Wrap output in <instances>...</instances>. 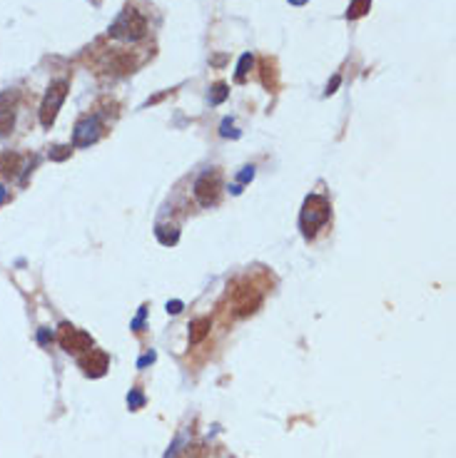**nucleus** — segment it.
Instances as JSON below:
<instances>
[{"label":"nucleus","instance_id":"obj_22","mask_svg":"<svg viewBox=\"0 0 456 458\" xmlns=\"http://www.w3.org/2000/svg\"><path fill=\"white\" fill-rule=\"evenodd\" d=\"M5 199H8V190H5V187H3V185H0V205H3Z\"/></svg>","mask_w":456,"mask_h":458},{"label":"nucleus","instance_id":"obj_13","mask_svg":"<svg viewBox=\"0 0 456 458\" xmlns=\"http://www.w3.org/2000/svg\"><path fill=\"white\" fill-rule=\"evenodd\" d=\"M369 8H372V0H352V3H349V10H346V18L357 21V18L369 13Z\"/></svg>","mask_w":456,"mask_h":458},{"label":"nucleus","instance_id":"obj_14","mask_svg":"<svg viewBox=\"0 0 456 458\" xmlns=\"http://www.w3.org/2000/svg\"><path fill=\"white\" fill-rule=\"evenodd\" d=\"M229 95V90H227V85H225V82H217V85H214L212 88V95H210V103L212 105H220L222 100H225V97Z\"/></svg>","mask_w":456,"mask_h":458},{"label":"nucleus","instance_id":"obj_12","mask_svg":"<svg viewBox=\"0 0 456 458\" xmlns=\"http://www.w3.org/2000/svg\"><path fill=\"white\" fill-rule=\"evenodd\" d=\"M155 234H157L160 244H165V246L177 244V240H180V229H177L175 225H157Z\"/></svg>","mask_w":456,"mask_h":458},{"label":"nucleus","instance_id":"obj_17","mask_svg":"<svg viewBox=\"0 0 456 458\" xmlns=\"http://www.w3.org/2000/svg\"><path fill=\"white\" fill-rule=\"evenodd\" d=\"M65 157H70V147H55V150L50 152V160H55V162H60Z\"/></svg>","mask_w":456,"mask_h":458},{"label":"nucleus","instance_id":"obj_15","mask_svg":"<svg viewBox=\"0 0 456 458\" xmlns=\"http://www.w3.org/2000/svg\"><path fill=\"white\" fill-rule=\"evenodd\" d=\"M252 62H255V60H252V55H249V53H244L242 58H240V65H237V80H240V82H242L244 75L249 73Z\"/></svg>","mask_w":456,"mask_h":458},{"label":"nucleus","instance_id":"obj_2","mask_svg":"<svg viewBox=\"0 0 456 458\" xmlns=\"http://www.w3.org/2000/svg\"><path fill=\"white\" fill-rule=\"evenodd\" d=\"M145 33H147V21L138 13V10H132V8H127L118 21L112 23L110 30H107L110 38H118V40H125V42L142 40Z\"/></svg>","mask_w":456,"mask_h":458},{"label":"nucleus","instance_id":"obj_6","mask_svg":"<svg viewBox=\"0 0 456 458\" xmlns=\"http://www.w3.org/2000/svg\"><path fill=\"white\" fill-rule=\"evenodd\" d=\"M262 304V294L257 292L252 284H242L235 292V311L237 316H249L252 311H257V307Z\"/></svg>","mask_w":456,"mask_h":458},{"label":"nucleus","instance_id":"obj_21","mask_svg":"<svg viewBox=\"0 0 456 458\" xmlns=\"http://www.w3.org/2000/svg\"><path fill=\"white\" fill-rule=\"evenodd\" d=\"M150 361H155V354H147V356H142V359H140V364H138V366H140V369H142V366H147V364H150Z\"/></svg>","mask_w":456,"mask_h":458},{"label":"nucleus","instance_id":"obj_11","mask_svg":"<svg viewBox=\"0 0 456 458\" xmlns=\"http://www.w3.org/2000/svg\"><path fill=\"white\" fill-rule=\"evenodd\" d=\"M210 329H212V322H210V319H194V322L190 324V344L205 342V336L210 334Z\"/></svg>","mask_w":456,"mask_h":458},{"label":"nucleus","instance_id":"obj_19","mask_svg":"<svg viewBox=\"0 0 456 458\" xmlns=\"http://www.w3.org/2000/svg\"><path fill=\"white\" fill-rule=\"evenodd\" d=\"M252 177H255V167H244V172L240 175V182H249Z\"/></svg>","mask_w":456,"mask_h":458},{"label":"nucleus","instance_id":"obj_18","mask_svg":"<svg viewBox=\"0 0 456 458\" xmlns=\"http://www.w3.org/2000/svg\"><path fill=\"white\" fill-rule=\"evenodd\" d=\"M339 82H342V77L339 75H334L332 77V82L327 85V90H325V95H332V92H337V88H339Z\"/></svg>","mask_w":456,"mask_h":458},{"label":"nucleus","instance_id":"obj_20","mask_svg":"<svg viewBox=\"0 0 456 458\" xmlns=\"http://www.w3.org/2000/svg\"><path fill=\"white\" fill-rule=\"evenodd\" d=\"M167 311H170V314H180V311H182V301H170V304H167Z\"/></svg>","mask_w":456,"mask_h":458},{"label":"nucleus","instance_id":"obj_8","mask_svg":"<svg viewBox=\"0 0 456 458\" xmlns=\"http://www.w3.org/2000/svg\"><path fill=\"white\" fill-rule=\"evenodd\" d=\"M100 130H103V125L97 117H85L77 123L75 132H73V142H75V147H90L92 142H97Z\"/></svg>","mask_w":456,"mask_h":458},{"label":"nucleus","instance_id":"obj_7","mask_svg":"<svg viewBox=\"0 0 456 458\" xmlns=\"http://www.w3.org/2000/svg\"><path fill=\"white\" fill-rule=\"evenodd\" d=\"M80 369H83L90 379H100V377H105V371L110 369V359H107L105 351L90 349L80 356Z\"/></svg>","mask_w":456,"mask_h":458},{"label":"nucleus","instance_id":"obj_3","mask_svg":"<svg viewBox=\"0 0 456 458\" xmlns=\"http://www.w3.org/2000/svg\"><path fill=\"white\" fill-rule=\"evenodd\" d=\"M65 95H68V82L65 80H58L53 82L42 97V105H40V123L42 127H50V125L55 123L58 112H60V105L65 103Z\"/></svg>","mask_w":456,"mask_h":458},{"label":"nucleus","instance_id":"obj_23","mask_svg":"<svg viewBox=\"0 0 456 458\" xmlns=\"http://www.w3.org/2000/svg\"><path fill=\"white\" fill-rule=\"evenodd\" d=\"M292 5H304V3H307V0H290Z\"/></svg>","mask_w":456,"mask_h":458},{"label":"nucleus","instance_id":"obj_1","mask_svg":"<svg viewBox=\"0 0 456 458\" xmlns=\"http://www.w3.org/2000/svg\"><path fill=\"white\" fill-rule=\"evenodd\" d=\"M329 214H332V207L327 202L322 194H309V197L304 199V207H302V214H299V225H302V232L307 237H314L317 229L329 222Z\"/></svg>","mask_w":456,"mask_h":458},{"label":"nucleus","instance_id":"obj_4","mask_svg":"<svg viewBox=\"0 0 456 458\" xmlns=\"http://www.w3.org/2000/svg\"><path fill=\"white\" fill-rule=\"evenodd\" d=\"M194 197L202 207H214L222 197V179L217 172H205L194 182Z\"/></svg>","mask_w":456,"mask_h":458},{"label":"nucleus","instance_id":"obj_16","mask_svg":"<svg viewBox=\"0 0 456 458\" xmlns=\"http://www.w3.org/2000/svg\"><path fill=\"white\" fill-rule=\"evenodd\" d=\"M127 404H130V409H132V411H138L140 406L145 404V396H142L140 391H130V396H127Z\"/></svg>","mask_w":456,"mask_h":458},{"label":"nucleus","instance_id":"obj_10","mask_svg":"<svg viewBox=\"0 0 456 458\" xmlns=\"http://www.w3.org/2000/svg\"><path fill=\"white\" fill-rule=\"evenodd\" d=\"M21 164H23V160L18 152H5V155H0V172H3L5 177H18Z\"/></svg>","mask_w":456,"mask_h":458},{"label":"nucleus","instance_id":"obj_5","mask_svg":"<svg viewBox=\"0 0 456 458\" xmlns=\"http://www.w3.org/2000/svg\"><path fill=\"white\" fill-rule=\"evenodd\" d=\"M58 342L68 354H83V351L92 349V336L88 331H80L73 324H60V334H58Z\"/></svg>","mask_w":456,"mask_h":458},{"label":"nucleus","instance_id":"obj_9","mask_svg":"<svg viewBox=\"0 0 456 458\" xmlns=\"http://www.w3.org/2000/svg\"><path fill=\"white\" fill-rule=\"evenodd\" d=\"M15 127V92L0 95V137L10 135Z\"/></svg>","mask_w":456,"mask_h":458}]
</instances>
